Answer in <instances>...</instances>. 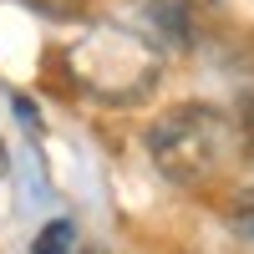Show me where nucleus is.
I'll list each match as a JSON object with an SVG mask.
<instances>
[{
	"mask_svg": "<svg viewBox=\"0 0 254 254\" xmlns=\"http://www.w3.org/2000/svg\"><path fill=\"white\" fill-rule=\"evenodd\" d=\"M20 5H31V10L51 15V20H76V15H87L92 0H20Z\"/></svg>",
	"mask_w": 254,
	"mask_h": 254,
	"instance_id": "nucleus-4",
	"label": "nucleus"
},
{
	"mask_svg": "<svg viewBox=\"0 0 254 254\" xmlns=\"http://www.w3.org/2000/svg\"><path fill=\"white\" fill-rule=\"evenodd\" d=\"M66 76L81 97L102 102V107H132V102L153 97L163 76V51L132 26H112V20H92L81 26L66 51Z\"/></svg>",
	"mask_w": 254,
	"mask_h": 254,
	"instance_id": "nucleus-1",
	"label": "nucleus"
},
{
	"mask_svg": "<svg viewBox=\"0 0 254 254\" xmlns=\"http://www.w3.org/2000/svg\"><path fill=\"white\" fill-rule=\"evenodd\" d=\"M234 122H239V147L254 158V97H244L239 107H234Z\"/></svg>",
	"mask_w": 254,
	"mask_h": 254,
	"instance_id": "nucleus-6",
	"label": "nucleus"
},
{
	"mask_svg": "<svg viewBox=\"0 0 254 254\" xmlns=\"http://www.w3.org/2000/svg\"><path fill=\"white\" fill-rule=\"evenodd\" d=\"M0 173H5V147H0Z\"/></svg>",
	"mask_w": 254,
	"mask_h": 254,
	"instance_id": "nucleus-8",
	"label": "nucleus"
},
{
	"mask_svg": "<svg viewBox=\"0 0 254 254\" xmlns=\"http://www.w3.org/2000/svg\"><path fill=\"white\" fill-rule=\"evenodd\" d=\"M229 219H234V229H239L244 239H254V183L234 193V203H229Z\"/></svg>",
	"mask_w": 254,
	"mask_h": 254,
	"instance_id": "nucleus-5",
	"label": "nucleus"
},
{
	"mask_svg": "<svg viewBox=\"0 0 254 254\" xmlns=\"http://www.w3.org/2000/svg\"><path fill=\"white\" fill-rule=\"evenodd\" d=\"M81 254H112L107 244H87V249H81Z\"/></svg>",
	"mask_w": 254,
	"mask_h": 254,
	"instance_id": "nucleus-7",
	"label": "nucleus"
},
{
	"mask_svg": "<svg viewBox=\"0 0 254 254\" xmlns=\"http://www.w3.org/2000/svg\"><path fill=\"white\" fill-rule=\"evenodd\" d=\"M71 249H76V229H71V219H51V224L31 239V254H71Z\"/></svg>",
	"mask_w": 254,
	"mask_h": 254,
	"instance_id": "nucleus-3",
	"label": "nucleus"
},
{
	"mask_svg": "<svg viewBox=\"0 0 254 254\" xmlns=\"http://www.w3.org/2000/svg\"><path fill=\"white\" fill-rule=\"evenodd\" d=\"M142 142H147L153 168L178 188L219 178L234 163V153H244L234 112L214 107V102H178V107L158 112V122L147 127Z\"/></svg>",
	"mask_w": 254,
	"mask_h": 254,
	"instance_id": "nucleus-2",
	"label": "nucleus"
}]
</instances>
